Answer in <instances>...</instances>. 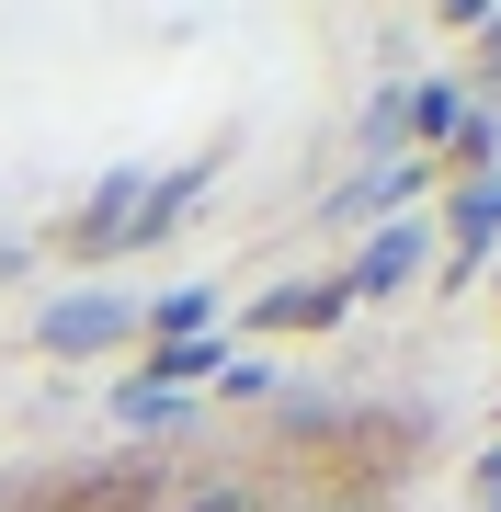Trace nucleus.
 Instances as JSON below:
<instances>
[{"instance_id":"f257e3e1","label":"nucleus","mask_w":501,"mask_h":512,"mask_svg":"<svg viewBox=\"0 0 501 512\" xmlns=\"http://www.w3.org/2000/svg\"><path fill=\"white\" fill-rule=\"evenodd\" d=\"M433 421L388 387H274L12 467L0 512H410Z\"/></svg>"}]
</instances>
